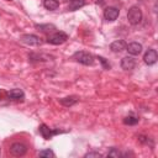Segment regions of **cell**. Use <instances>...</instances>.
Here are the masks:
<instances>
[{"label": "cell", "instance_id": "cell-17", "mask_svg": "<svg viewBox=\"0 0 158 158\" xmlns=\"http://www.w3.org/2000/svg\"><path fill=\"white\" fill-rule=\"evenodd\" d=\"M123 122H125L126 125H136V123L138 122V118H136V117H133V116H127V117L123 118Z\"/></svg>", "mask_w": 158, "mask_h": 158}, {"label": "cell", "instance_id": "cell-23", "mask_svg": "<svg viewBox=\"0 0 158 158\" xmlns=\"http://www.w3.org/2000/svg\"><path fill=\"white\" fill-rule=\"evenodd\" d=\"M7 1H11V0H7Z\"/></svg>", "mask_w": 158, "mask_h": 158}, {"label": "cell", "instance_id": "cell-19", "mask_svg": "<svg viewBox=\"0 0 158 158\" xmlns=\"http://www.w3.org/2000/svg\"><path fill=\"white\" fill-rule=\"evenodd\" d=\"M121 154H120V152L116 149V148H111V151L107 153V157H111V158H118Z\"/></svg>", "mask_w": 158, "mask_h": 158}, {"label": "cell", "instance_id": "cell-14", "mask_svg": "<svg viewBox=\"0 0 158 158\" xmlns=\"http://www.w3.org/2000/svg\"><path fill=\"white\" fill-rule=\"evenodd\" d=\"M43 5L47 10H57L59 7V1L58 0H44L43 1Z\"/></svg>", "mask_w": 158, "mask_h": 158}, {"label": "cell", "instance_id": "cell-1", "mask_svg": "<svg viewBox=\"0 0 158 158\" xmlns=\"http://www.w3.org/2000/svg\"><path fill=\"white\" fill-rule=\"evenodd\" d=\"M73 58H74L77 62L84 64V65H93V63H94V57H93V54L89 53V52H84V51L75 52V53L73 54Z\"/></svg>", "mask_w": 158, "mask_h": 158}, {"label": "cell", "instance_id": "cell-10", "mask_svg": "<svg viewBox=\"0 0 158 158\" xmlns=\"http://www.w3.org/2000/svg\"><path fill=\"white\" fill-rule=\"evenodd\" d=\"M126 46H127V44H126L125 41L118 40V41H115V42H112V43L110 44V49H111L112 52L117 53V52H121V51L126 49Z\"/></svg>", "mask_w": 158, "mask_h": 158}, {"label": "cell", "instance_id": "cell-21", "mask_svg": "<svg viewBox=\"0 0 158 158\" xmlns=\"http://www.w3.org/2000/svg\"><path fill=\"white\" fill-rule=\"evenodd\" d=\"M98 59L102 63V65H104V68H105V69H109V68H110V64L105 60V58H102V57H98Z\"/></svg>", "mask_w": 158, "mask_h": 158}, {"label": "cell", "instance_id": "cell-12", "mask_svg": "<svg viewBox=\"0 0 158 158\" xmlns=\"http://www.w3.org/2000/svg\"><path fill=\"white\" fill-rule=\"evenodd\" d=\"M7 96H9V99L17 100V99H22L25 96V94L21 89H11L10 91H7Z\"/></svg>", "mask_w": 158, "mask_h": 158}, {"label": "cell", "instance_id": "cell-9", "mask_svg": "<svg viewBox=\"0 0 158 158\" xmlns=\"http://www.w3.org/2000/svg\"><path fill=\"white\" fill-rule=\"evenodd\" d=\"M126 51L132 56H137L142 52V44L138 42H132V43L126 46Z\"/></svg>", "mask_w": 158, "mask_h": 158}, {"label": "cell", "instance_id": "cell-4", "mask_svg": "<svg viewBox=\"0 0 158 158\" xmlns=\"http://www.w3.org/2000/svg\"><path fill=\"white\" fill-rule=\"evenodd\" d=\"M27 151V147L23 144V143H20V142H16L14 144H11L10 147V152L12 156H16V157H20V156H23Z\"/></svg>", "mask_w": 158, "mask_h": 158}, {"label": "cell", "instance_id": "cell-6", "mask_svg": "<svg viewBox=\"0 0 158 158\" xmlns=\"http://www.w3.org/2000/svg\"><path fill=\"white\" fill-rule=\"evenodd\" d=\"M118 14H120V10H118L117 7L110 6V7H106V9H105V11H104V17H105V20H107V21H115V20L118 17Z\"/></svg>", "mask_w": 158, "mask_h": 158}, {"label": "cell", "instance_id": "cell-7", "mask_svg": "<svg viewBox=\"0 0 158 158\" xmlns=\"http://www.w3.org/2000/svg\"><path fill=\"white\" fill-rule=\"evenodd\" d=\"M157 59H158V54H157L156 49H148V51L144 53V56H143V60H144V63L148 64V65L154 64V63L157 62Z\"/></svg>", "mask_w": 158, "mask_h": 158}, {"label": "cell", "instance_id": "cell-8", "mask_svg": "<svg viewBox=\"0 0 158 158\" xmlns=\"http://www.w3.org/2000/svg\"><path fill=\"white\" fill-rule=\"evenodd\" d=\"M136 65V59L133 57H123L121 59V68L125 70H132Z\"/></svg>", "mask_w": 158, "mask_h": 158}, {"label": "cell", "instance_id": "cell-15", "mask_svg": "<svg viewBox=\"0 0 158 158\" xmlns=\"http://www.w3.org/2000/svg\"><path fill=\"white\" fill-rule=\"evenodd\" d=\"M77 101H78V99H77V98H74V96L60 99V104H62V105H64V106H72V105H74Z\"/></svg>", "mask_w": 158, "mask_h": 158}, {"label": "cell", "instance_id": "cell-11", "mask_svg": "<svg viewBox=\"0 0 158 158\" xmlns=\"http://www.w3.org/2000/svg\"><path fill=\"white\" fill-rule=\"evenodd\" d=\"M40 133L42 135V137L43 138H46V139H49L54 133H53V131L47 126V125H44V123H42L41 126H40Z\"/></svg>", "mask_w": 158, "mask_h": 158}, {"label": "cell", "instance_id": "cell-5", "mask_svg": "<svg viewBox=\"0 0 158 158\" xmlns=\"http://www.w3.org/2000/svg\"><path fill=\"white\" fill-rule=\"evenodd\" d=\"M21 41L28 46H40L42 43L41 38L36 35H23L21 36Z\"/></svg>", "mask_w": 158, "mask_h": 158}, {"label": "cell", "instance_id": "cell-16", "mask_svg": "<svg viewBox=\"0 0 158 158\" xmlns=\"http://www.w3.org/2000/svg\"><path fill=\"white\" fill-rule=\"evenodd\" d=\"M36 28L43 31V32H48V31H52L54 30V25H36Z\"/></svg>", "mask_w": 158, "mask_h": 158}, {"label": "cell", "instance_id": "cell-18", "mask_svg": "<svg viewBox=\"0 0 158 158\" xmlns=\"http://www.w3.org/2000/svg\"><path fill=\"white\" fill-rule=\"evenodd\" d=\"M40 157L49 158V157H54V153H53L51 149H44V151H41V152H40Z\"/></svg>", "mask_w": 158, "mask_h": 158}, {"label": "cell", "instance_id": "cell-2", "mask_svg": "<svg viewBox=\"0 0 158 158\" xmlns=\"http://www.w3.org/2000/svg\"><path fill=\"white\" fill-rule=\"evenodd\" d=\"M127 20L131 25H138L142 20V11L138 6H132L127 12Z\"/></svg>", "mask_w": 158, "mask_h": 158}, {"label": "cell", "instance_id": "cell-20", "mask_svg": "<svg viewBox=\"0 0 158 158\" xmlns=\"http://www.w3.org/2000/svg\"><path fill=\"white\" fill-rule=\"evenodd\" d=\"M84 157H85V158H91V157H95V158H100V157H101V154H100L99 152H89V153H86Z\"/></svg>", "mask_w": 158, "mask_h": 158}, {"label": "cell", "instance_id": "cell-22", "mask_svg": "<svg viewBox=\"0 0 158 158\" xmlns=\"http://www.w3.org/2000/svg\"><path fill=\"white\" fill-rule=\"evenodd\" d=\"M0 98H1V91H0Z\"/></svg>", "mask_w": 158, "mask_h": 158}, {"label": "cell", "instance_id": "cell-3", "mask_svg": "<svg viewBox=\"0 0 158 158\" xmlns=\"http://www.w3.org/2000/svg\"><path fill=\"white\" fill-rule=\"evenodd\" d=\"M67 40H68V35L63 31H58V32H54V33L49 35L48 38H47V42L52 43V44H62Z\"/></svg>", "mask_w": 158, "mask_h": 158}, {"label": "cell", "instance_id": "cell-13", "mask_svg": "<svg viewBox=\"0 0 158 158\" xmlns=\"http://www.w3.org/2000/svg\"><path fill=\"white\" fill-rule=\"evenodd\" d=\"M84 0H70L69 4H68V10L69 11H75V10H79L80 7L84 6Z\"/></svg>", "mask_w": 158, "mask_h": 158}]
</instances>
